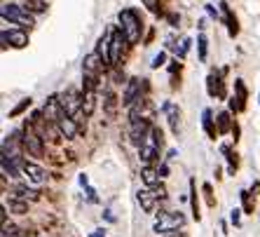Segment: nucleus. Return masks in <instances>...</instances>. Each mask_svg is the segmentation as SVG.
Masks as SVG:
<instances>
[{
  "label": "nucleus",
  "instance_id": "36",
  "mask_svg": "<svg viewBox=\"0 0 260 237\" xmlns=\"http://www.w3.org/2000/svg\"><path fill=\"white\" fill-rule=\"evenodd\" d=\"M188 49H190V40L185 38V40H183V45H181V49H178L176 54H178V56H185V54H188Z\"/></svg>",
  "mask_w": 260,
  "mask_h": 237
},
{
  "label": "nucleus",
  "instance_id": "41",
  "mask_svg": "<svg viewBox=\"0 0 260 237\" xmlns=\"http://www.w3.org/2000/svg\"><path fill=\"white\" fill-rule=\"evenodd\" d=\"M164 237H183L181 232H169V235H164Z\"/></svg>",
  "mask_w": 260,
  "mask_h": 237
},
{
  "label": "nucleus",
  "instance_id": "10",
  "mask_svg": "<svg viewBox=\"0 0 260 237\" xmlns=\"http://www.w3.org/2000/svg\"><path fill=\"white\" fill-rule=\"evenodd\" d=\"M28 45V36H26V31L21 28H10V31H3V49L7 47H26Z\"/></svg>",
  "mask_w": 260,
  "mask_h": 237
},
{
  "label": "nucleus",
  "instance_id": "6",
  "mask_svg": "<svg viewBox=\"0 0 260 237\" xmlns=\"http://www.w3.org/2000/svg\"><path fill=\"white\" fill-rule=\"evenodd\" d=\"M21 139H24V143H21V146L28 151V155H33V158H43L45 139L36 132V129H33V125H30V122L24 127V132H21Z\"/></svg>",
  "mask_w": 260,
  "mask_h": 237
},
{
  "label": "nucleus",
  "instance_id": "40",
  "mask_svg": "<svg viewBox=\"0 0 260 237\" xmlns=\"http://www.w3.org/2000/svg\"><path fill=\"white\" fill-rule=\"evenodd\" d=\"M159 174H162V176H167V174H169V167H167V164H162V167H159Z\"/></svg>",
  "mask_w": 260,
  "mask_h": 237
},
{
  "label": "nucleus",
  "instance_id": "19",
  "mask_svg": "<svg viewBox=\"0 0 260 237\" xmlns=\"http://www.w3.org/2000/svg\"><path fill=\"white\" fill-rule=\"evenodd\" d=\"M202 125H204V132H206V136H209V139H213L216 141L218 139V125H216V120H213V113L209 108L204 110V113H202Z\"/></svg>",
  "mask_w": 260,
  "mask_h": 237
},
{
  "label": "nucleus",
  "instance_id": "31",
  "mask_svg": "<svg viewBox=\"0 0 260 237\" xmlns=\"http://www.w3.org/2000/svg\"><path fill=\"white\" fill-rule=\"evenodd\" d=\"M197 47H200V59L206 61V52H209V40H206V36L202 33L200 38H197Z\"/></svg>",
  "mask_w": 260,
  "mask_h": 237
},
{
  "label": "nucleus",
  "instance_id": "21",
  "mask_svg": "<svg viewBox=\"0 0 260 237\" xmlns=\"http://www.w3.org/2000/svg\"><path fill=\"white\" fill-rule=\"evenodd\" d=\"M220 7H223V14H225V24H228V33H230L232 38L237 36V33H239V21H237V17L235 14H232V10H230V5H228V3H220Z\"/></svg>",
  "mask_w": 260,
  "mask_h": 237
},
{
  "label": "nucleus",
  "instance_id": "35",
  "mask_svg": "<svg viewBox=\"0 0 260 237\" xmlns=\"http://www.w3.org/2000/svg\"><path fill=\"white\" fill-rule=\"evenodd\" d=\"M164 61H167V54H164V52H159V54L152 59L150 66H152V68H159V66H164Z\"/></svg>",
  "mask_w": 260,
  "mask_h": 237
},
{
  "label": "nucleus",
  "instance_id": "34",
  "mask_svg": "<svg viewBox=\"0 0 260 237\" xmlns=\"http://www.w3.org/2000/svg\"><path fill=\"white\" fill-rule=\"evenodd\" d=\"M204 195H206L209 207H216V200H213V195H211V183H204Z\"/></svg>",
  "mask_w": 260,
  "mask_h": 237
},
{
  "label": "nucleus",
  "instance_id": "30",
  "mask_svg": "<svg viewBox=\"0 0 260 237\" xmlns=\"http://www.w3.org/2000/svg\"><path fill=\"white\" fill-rule=\"evenodd\" d=\"M223 155L228 158V171H230V174H235V171H237V155L228 146H223Z\"/></svg>",
  "mask_w": 260,
  "mask_h": 237
},
{
  "label": "nucleus",
  "instance_id": "16",
  "mask_svg": "<svg viewBox=\"0 0 260 237\" xmlns=\"http://www.w3.org/2000/svg\"><path fill=\"white\" fill-rule=\"evenodd\" d=\"M115 28V26H113ZM113 28H108L103 33V38H99L96 43V54L101 56V61L106 66H110V43H113Z\"/></svg>",
  "mask_w": 260,
  "mask_h": 237
},
{
  "label": "nucleus",
  "instance_id": "17",
  "mask_svg": "<svg viewBox=\"0 0 260 237\" xmlns=\"http://www.w3.org/2000/svg\"><path fill=\"white\" fill-rule=\"evenodd\" d=\"M54 127L59 129V134L63 139H75V134H78V125H75V120H73L71 115H63Z\"/></svg>",
  "mask_w": 260,
  "mask_h": 237
},
{
  "label": "nucleus",
  "instance_id": "11",
  "mask_svg": "<svg viewBox=\"0 0 260 237\" xmlns=\"http://www.w3.org/2000/svg\"><path fill=\"white\" fill-rule=\"evenodd\" d=\"M129 117H132V122H136V120L152 122V117H155V106L150 104V99H141L136 106H132V108H129Z\"/></svg>",
  "mask_w": 260,
  "mask_h": 237
},
{
  "label": "nucleus",
  "instance_id": "20",
  "mask_svg": "<svg viewBox=\"0 0 260 237\" xmlns=\"http://www.w3.org/2000/svg\"><path fill=\"white\" fill-rule=\"evenodd\" d=\"M14 197H21V200H26V202H38L40 200V193L28 188L26 183H17V186H14Z\"/></svg>",
  "mask_w": 260,
  "mask_h": 237
},
{
  "label": "nucleus",
  "instance_id": "39",
  "mask_svg": "<svg viewBox=\"0 0 260 237\" xmlns=\"http://www.w3.org/2000/svg\"><path fill=\"white\" fill-rule=\"evenodd\" d=\"M206 12H209V17H213V19H218V10L213 5H206Z\"/></svg>",
  "mask_w": 260,
  "mask_h": 237
},
{
  "label": "nucleus",
  "instance_id": "28",
  "mask_svg": "<svg viewBox=\"0 0 260 237\" xmlns=\"http://www.w3.org/2000/svg\"><path fill=\"white\" fill-rule=\"evenodd\" d=\"M0 237H28V232L24 228H19V225H5Z\"/></svg>",
  "mask_w": 260,
  "mask_h": 237
},
{
  "label": "nucleus",
  "instance_id": "13",
  "mask_svg": "<svg viewBox=\"0 0 260 237\" xmlns=\"http://www.w3.org/2000/svg\"><path fill=\"white\" fill-rule=\"evenodd\" d=\"M235 92H237V97L230 99V110L232 113H242V110L246 108V99H248V92H246L244 80H237L235 82Z\"/></svg>",
  "mask_w": 260,
  "mask_h": 237
},
{
  "label": "nucleus",
  "instance_id": "24",
  "mask_svg": "<svg viewBox=\"0 0 260 237\" xmlns=\"http://www.w3.org/2000/svg\"><path fill=\"white\" fill-rule=\"evenodd\" d=\"M216 125H218V132L220 134H228V132H232V120H230V110H223V113H218V117H216Z\"/></svg>",
  "mask_w": 260,
  "mask_h": 237
},
{
  "label": "nucleus",
  "instance_id": "38",
  "mask_svg": "<svg viewBox=\"0 0 260 237\" xmlns=\"http://www.w3.org/2000/svg\"><path fill=\"white\" fill-rule=\"evenodd\" d=\"M0 223H3V228L7 225V207H3L0 209Z\"/></svg>",
  "mask_w": 260,
  "mask_h": 237
},
{
  "label": "nucleus",
  "instance_id": "26",
  "mask_svg": "<svg viewBox=\"0 0 260 237\" xmlns=\"http://www.w3.org/2000/svg\"><path fill=\"white\" fill-rule=\"evenodd\" d=\"M96 106V92H85V101H82V115L89 117Z\"/></svg>",
  "mask_w": 260,
  "mask_h": 237
},
{
  "label": "nucleus",
  "instance_id": "32",
  "mask_svg": "<svg viewBox=\"0 0 260 237\" xmlns=\"http://www.w3.org/2000/svg\"><path fill=\"white\" fill-rule=\"evenodd\" d=\"M26 108H30V99H24V101H21V104L17 106V108H12V110H10V117H17L19 113H24Z\"/></svg>",
  "mask_w": 260,
  "mask_h": 237
},
{
  "label": "nucleus",
  "instance_id": "22",
  "mask_svg": "<svg viewBox=\"0 0 260 237\" xmlns=\"http://www.w3.org/2000/svg\"><path fill=\"white\" fill-rule=\"evenodd\" d=\"M141 179H143V183L148 186V188H155V186L159 183V171L152 169L150 164H145L143 169H141Z\"/></svg>",
  "mask_w": 260,
  "mask_h": 237
},
{
  "label": "nucleus",
  "instance_id": "9",
  "mask_svg": "<svg viewBox=\"0 0 260 237\" xmlns=\"http://www.w3.org/2000/svg\"><path fill=\"white\" fill-rule=\"evenodd\" d=\"M155 127L152 122H148V120H136V122H132V127H129V139H132V143L134 146H143V141L148 139V134H150V129Z\"/></svg>",
  "mask_w": 260,
  "mask_h": 237
},
{
  "label": "nucleus",
  "instance_id": "15",
  "mask_svg": "<svg viewBox=\"0 0 260 237\" xmlns=\"http://www.w3.org/2000/svg\"><path fill=\"white\" fill-rule=\"evenodd\" d=\"M136 197H139V204H141V209H143L145 214H152V212H155V207H157V202H159L157 193H155L152 188L139 190V193H136Z\"/></svg>",
  "mask_w": 260,
  "mask_h": 237
},
{
  "label": "nucleus",
  "instance_id": "25",
  "mask_svg": "<svg viewBox=\"0 0 260 237\" xmlns=\"http://www.w3.org/2000/svg\"><path fill=\"white\" fill-rule=\"evenodd\" d=\"M21 5L28 10V12H33V14H43V12H47V3L45 0H19Z\"/></svg>",
  "mask_w": 260,
  "mask_h": 237
},
{
  "label": "nucleus",
  "instance_id": "1",
  "mask_svg": "<svg viewBox=\"0 0 260 237\" xmlns=\"http://www.w3.org/2000/svg\"><path fill=\"white\" fill-rule=\"evenodd\" d=\"M117 19H120V28L124 33V38H127V43L129 45L139 43L141 36H143V21H141L139 12L136 10H122L117 14Z\"/></svg>",
  "mask_w": 260,
  "mask_h": 237
},
{
  "label": "nucleus",
  "instance_id": "14",
  "mask_svg": "<svg viewBox=\"0 0 260 237\" xmlns=\"http://www.w3.org/2000/svg\"><path fill=\"white\" fill-rule=\"evenodd\" d=\"M206 92H209V97L213 99H225V85H223V78L218 71H211L209 78H206Z\"/></svg>",
  "mask_w": 260,
  "mask_h": 237
},
{
  "label": "nucleus",
  "instance_id": "5",
  "mask_svg": "<svg viewBox=\"0 0 260 237\" xmlns=\"http://www.w3.org/2000/svg\"><path fill=\"white\" fill-rule=\"evenodd\" d=\"M145 92H148V80H143V78H132V80L127 82L124 97H122V106H124V108H132V106H136L141 99H145V97H143Z\"/></svg>",
  "mask_w": 260,
  "mask_h": 237
},
{
  "label": "nucleus",
  "instance_id": "18",
  "mask_svg": "<svg viewBox=\"0 0 260 237\" xmlns=\"http://www.w3.org/2000/svg\"><path fill=\"white\" fill-rule=\"evenodd\" d=\"M162 110L164 113H167V117H169V127H171V132L176 134V136H178V129H181V110L176 108L174 104H171V101H167V104L162 106Z\"/></svg>",
  "mask_w": 260,
  "mask_h": 237
},
{
  "label": "nucleus",
  "instance_id": "33",
  "mask_svg": "<svg viewBox=\"0 0 260 237\" xmlns=\"http://www.w3.org/2000/svg\"><path fill=\"white\" fill-rule=\"evenodd\" d=\"M242 202H244V212L253 214V202H251V195H248L246 190H242Z\"/></svg>",
  "mask_w": 260,
  "mask_h": 237
},
{
  "label": "nucleus",
  "instance_id": "8",
  "mask_svg": "<svg viewBox=\"0 0 260 237\" xmlns=\"http://www.w3.org/2000/svg\"><path fill=\"white\" fill-rule=\"evenodd\" d=\"M21 174H24V179L28 183H33V186H40V183L47 181V171H45L40 164L30 162V160H24V162H21Z\"/></svg>",
  "mask_w": 260,
  "mask_h": 237
},
{
  "label": "nucleus",
  "instance_id": "4",
  "mask_svg": "<svg viewBox=\"0 0 260 237\" xmlns=\"http://www.w3.org/2000/svg\"><path fill=\"white\" fill-rule=\"evenodd\" d=\"M183 225H185V216L181 212H162V214H157L152 230L157 232V235H169V232H176Z\"/></svg>",
  "mask_w": 260,
  "mask_h": 237
},
{
  "label": "nucleus",
  "instance_id": "23",
  "mask_svg": "<svg viewBox=\"0 0 260 237\" xmlns=\"http://www.w3.org/2000/svg\"><path fill=\"white\" fill-rule=\"evenodd\" d=\"M103 106H106V113H108V117H115V110H117V97L113 90H106L103 92Z\"/></svg>",
  "mask_w": 260,
  "mask_h": 237
},
{
  "label": "nucleus",
  "instance_id": "27",
  "mask_svg": "<svg viewBox=\"0 0 260 237\" xmlns=\"http://www.w3.org/2000/svg\"><path fill=\"white\" fill-rule=\"evenodd\" d=\"M190 207H192V219L200 221V200H197V188H194V181H190Z\"/></svg>",
  "mask_w": 260,
  "mask_h": 237
},
{
  "label": "nucleus",
  "instance_id": "37",
  "mask_svg": "<svg viewBox=\"0 0 260 237\" xmlns=\"http://www.w3.org/2000/svg\"><path fill=\"white\" fill-rule=\"evenodd\" d=\"M232 216H230V219H232V223H235V225H239V223H242V221H239V214H242V212H239V209H232Z\"/></svg>",
  "mask_w": 260,
  "mask_h": 237
},
{
  "label": "nucleus",
  "instance_id": "7",
  "mask_svg": "<svg viewBox=\"0 0 260 237\" xmlns=\"http://www.w3.org/2000/svg\"><path fill=\"white\" fill-rule=\"evenodd\" d=\"M59 101H61V108L66 115H78L82 113V101H85V94L78 90H66L63 94H59Z\"/></svg>",
  "mask_w": 260,
  "mask_h": 237
},
{
  "label": "nucleus",
  "instance_id": "12",
  "mask_svg": "<svg viewBox=\"0 0 260 237\" xmlns=\"http://www.w3.org/2000/svg\"><path fill=\"white\" fill-rule=\"evenodd\" d=\"M127 43V38H124V33H122V28L117 26V28H113V43H110V66H117L122 59V47Z\"/></svg>",
  "mask_w": 260,
  "mask_h": 237
},
{
  "label": "nucleus",
  "instance_id": "3",
  "mask_svg": "<svg viewBox=\"0 0 260 237\" xmlns=\"http://www.w3.org/2000/svg\"><path fill=\"white\" fill-rule=\"evenodd\" d=\"M159 151H162V129L152 127L148 139L143 141V146L139 148V158L145 164H152L155 160H159Z\"/></svg>",
  "mask_w": 260,
  "mask_h": 237
},
{
  "label": "nucleus",
  "instance_id": "2",
  "mask_svg": "<svg viewBox=\"0 0 260 237\" xmlns=\"http://www.w3.org/2000/svg\"><path fill=\"white\" fill-rule=\"evenodd\" d=\"M3 19L10 21V24H17L21 28H30V26H36V17L33 12H28L24 5H17V3H5L3 10H0Z\"/></svg>",
  "mask_w": 260,
  "mask_h": 237
},
{
  "label": "nucleus",
  "instance_id": "29",
  "mask_svg": "<svg viewBox=\"0 0 260 237\" xmlns=\"http://www.w3.org/2000/svg\"><path fill=\"white\" fill-rule=\"evenodd\" d=\"M10 209H12L14 214H26L28 212V202L21 200V197H12V200H10Z\"/></svg>",
  "mask_w": 260,
  "mask_h": 237
}]
</instances>
